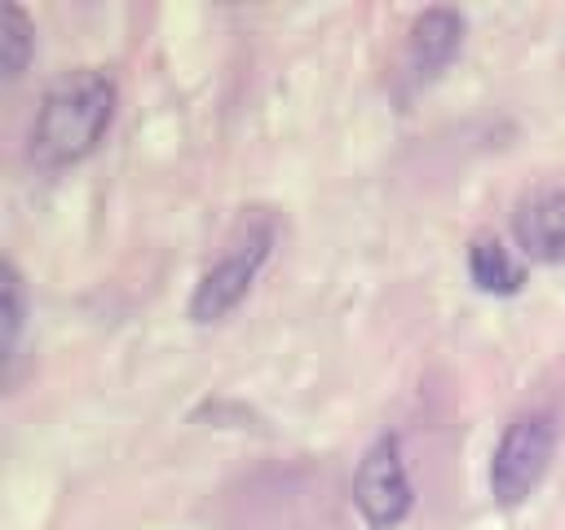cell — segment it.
Instances as JSON below:
<instances>
[{
  "mask_svg": "<svg viewBox=\"0 0 565 530\" xmlns=\"http://www.w3.org/2000/svg\"><path fill=\"white\" fill-rule=\"evenodd\" d=\"M552 451H556L552 415H543V411L516 415L503 428V437L494 446V459H490V495H494V504H503V508L525 504L539 490V481L547 477Z\"/></svg>",
  "mask_w": 565,
  "mask_h": 530,
  "instance_id": "3",
  "label": "cell"
},
{
  "mask_svg": "<svg viewBox=\"0 0 565 530\" xmlns=\"http://www.w3.org/2000/svg\"><path fill=\"white\" fill-rule=\"evenodd\" d=\"M353 504H358V512H362V521L371 530H397L411 517L415 490H411V477H406V464H402V446H397L393 433L375 437L366 446V455L358 459Z\"/></svg>",
  "mask_w": 565,
  "mask_h": 530,
  "instance_id": "4",
  "label": "cell"
},
{
  "mask_svg": "<svg viewBox=\"0 0 565 530\" xmlns=\"http://www.w3.org/2000/svg\"><path fill=\"white\" fill-rule=\"evenodd\" d=\"M115 119V80L102 66H79L57 75L26 132V159L35 168H71L97 150Z\"/></svg>",
  "mask_w": 565,
  "mask_h": 530,
  "instance_id": "1",
  "label": "cell"
},
{
  "mask_svg": "<svg viewBox=\"0 0 565 530\" xmlns=\"http://www.w3.org/2000/svg\"><path fill=\"white\" fill-rule=\"evenodd\" d=\"M35 49V26L26 18L22 4H4L0 9V80H18L31 62Z\"/></svg>",
  "mask_w": 565,
  "mask_h": 530,
  "instance_id": "8",
  "label": "cell"
},
{
  "mask_svg": "<svg viewBox=\"0 0 565 530\" xmlns=\"http://www.w3.org/2000/svg\"><path fill=\"white\" fill-rule=\"evenodd\" d=\"M269 247H274V225H269L265 216L243 221V230L225 243V252L199 274L194 292H190V318H194V322H216V318H225V314L247 296V287L256 283V274H260Z\"/></svg>",
  "mask_w": 565,
  "mask_h": 530,
  "instance_id": "2",
  "label": "cell"
},
{
  "mask_svg": "<svg viewBox=\"0 0 565 530\" xmlns=\"http://www.w3.org/2000/svg\"><path fill=\"white\" fill-rule=\"evenodd\" d=\"M468 274L477 283V292H486V296H516L521 283H525L521 261L494 234H477L472 239V247H468Z\"/></svg>",
  "mask_w": 565,
  "mask_h": 530,
  "instance_id": "7",
  "label": "cell"
},
{
  "mask_svg": "<svg viewBox=\"0 0 565 530\" xmlns=\"http://www.w3.org/2000/svg\"><path fill=\"white\" fill-rule=\"evenodd\" d=\"M22 322H26V283L13 261H0V358L4 367L18 358L13 349L22 336Z\"/></svg>",
  "mask_w": 565,
  "mask_h": 530,
  "instance_id": "9",
  "label": "cell"
},
{
  "mask_svg": "<svg viewBox=\"0 0 565 530\" xmlns=\"http://www.w3.org/2000/svg\"><path fill=\"white\" fill-rule=\"evenodd\" d=\"M459 49H463V13L459 9H446V4L424 9L411 22V35H406V66H411L415 84L441 75L455 62Z\"/></svg>",
  "mask_w": 565,
  "mask_h": 530,
  "instance_id": "6",
  "label": "cell"
},
{
  "mask_svg": "<svg viewBox=\"0 0 565 530\" xmlns=\"http://www.w3.org/2000/svg\"><path fill=\"white\" fill-rule=\"evenodd\" d=\"M516 247L539 265H565V186L530 190L512 212Z\"/></svg>",
  "mask_w": 565,
  "mask_h": 530,
  "instance_id": "5",
  "label": "cell"
}]
</instances>
